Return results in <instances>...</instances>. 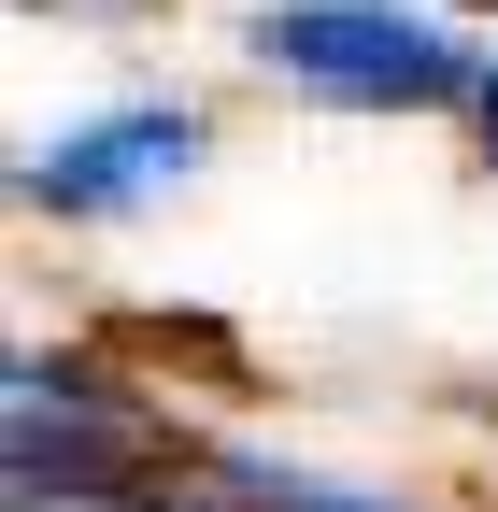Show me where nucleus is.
<instances>
[{"label":"nucleus","instance_id":"f257e3e1","mask_svg":"<svg viewBox=\"0 0 498 512\" xmlns=\"http://www.w3.org/2000/svg\"><path fill=\"white\" fill-rule=\"evenodd\" d=\"M257 57L314 100H370V114H427L470 86V57L427 29V15H385V0H285L257 29Z\"/></svg>","mask_w":498,"mask_h":512},{"label":"nucleus","instance_id":"f03ea898","mask_svg":"<svg viewBox=\"0 0 498 512\" xmlns=\"http://www.w3.org/2000/svg\"><path fill=\"white\" fill-rule=\"evenodd\" d=\"M185 157H200V128H185L171 100H129V114L72 128V143H43L29 157V200L43 214H129V200H157Z\"/></svg>","mask_w":498,"mask_h":512},{"label":"nucleus","instance_id":"7ed1b4c3","mask_svg":"<svg viewBox=\"0 0 498 512\" xmlns=\"http://www.w3.org/2000/svg\"><path fill=\"white\" fill-rule=\"evenodd\" d=\"M271 512H385V498H356V484H299V470H257Z\"/></svg>","mask_w":498,"mask_h":512},{"label":"nucleus","instance_id":"20e7f679","mask_svg":"<svg viewBox=\"0 0 498 512\" xmlns=\"http://www.w3.org/2000/svg\"><path fill=\"white\" fill-rule=\"evenodd\" d=\"M484 143H498V72H484Z\"/></svg>","mask_w":498,"mask_h":512}]
</instances>
